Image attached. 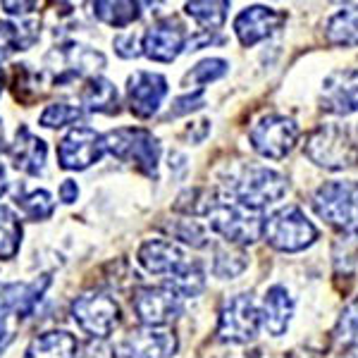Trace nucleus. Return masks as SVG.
<instances>
[{
  "label": "nucleus",
  "mask_w": 358,
  "mask_h": 358,
  "mask_svg": "<svg viewBox=\"0 0 358 358\" xmlns=\"http://www.w3.org/2000/svg\"><path fill=\"white\" fill-rule=\"evenodd\" d=\"M287 192H289L287 175L265 165H244L229 172V177L222 182V196L256 210H263L265 206L280 201Z\"/></svg>",
  "instance_id": "nucleus-1"
},
{
  "label": "nucleus",
  "mask_w": 358,
  "mask_h": 358,
  "mask_svg": "<svg viewBox=\"0 0 358 358\" xmlns=\"http://www.w3.org/2000/svg\"><path fill=\"white\" fill-rule=\"evenodd\" d=\"M50 285V275L34 282H10L0 287V354L15 342L22 322L36 313V306Z\"/></svg>",
  "instance_id": "nucleus-2"
},
{
  "label": "nucleus",
  "mask_w": 358,
  "mask_h": 358,
  "mask_svg": "<svg viewBox=\"0 0 358 358\" xmlns=\"http://www.w3.org/2000/svg\"><path fill=\"white\" fill-rule=\"evenodd\" d=\"M310 208L320 220L337 232L358 236V182L356 179H334L325 182L310 196Z\"/></svg>",
  "instance_id": "nucleus-3"
},
{
  "label": "nucleus",
  "mask_w": 358,
  "mask_h": 358,
  "mask_svg": "<svg viewBox=\"0 0 358 358\" xmlns=\"http://www.w3.org/2000/svg\"><path fill=\"white\" fill-rule=\"evenodd\" d=\"M206 217L210 232L222 236L227 244L251 246L263 236V224H265L263 210L241 206L222 194L217 196V201L213 203Z\"/></svg>",
  "instance_id": "nucleus-4"
},
{
  "label": "nucleus",
  "mask_w": 358,
  "mask_h": 358,
  "mask_svg": "<svg viewBox=\"0 0 358 358\" xmlns=\"http://www.w3.org/2000/svg\"><path fill=\"white\" fill-rule=\"evenodd\" d=\"M306 158L330 172L358 165V138L344 124H320L306 138Z\"/></svg>",
  "instance_id": "nucleus-5"
},
{
  "label": "nucleus",
  "mask_w": 358,
  "mask_h": 358,
  "mask_svg": "<svg viewBox=\"0 0 358 358\" xmlns=\"http://www.w3.org/2000/svg\"><path fill=\"white\" fill-rule=\"evenodd\" d=\"M103 151L115 155L120 163L136 165L146 177H158L160 163V141L148 129L141 127H120L103 134Z\"/></svg>",
  "instance_id": "nucleus-6"
},
{
  "label": "nucleus",
  "mask_w": 358,
  "mask_h": 358,
  "mask_svg": "<svg viewBox=\"0 0 358 358\" xmlns=\"http://www.w3.org/2000/svg\"><path fill=\"white\" fill-rule=\"evenodd\" d=\"M317 227L306 217V213L299 206L277 208L265 217L263 224V239L268 241L275 251L282 253H299L306 251L317 241Z\"/></svg>",
  "instance_id": "nucleus-7"
},
{
  "label": "nucleus",
  "mask_w": 358,
  "mask_h": 358,
  "mask_svg": "<svg viewBox=\"0 0 358 358\" xmlns=\"http://www.w3.org/2000/svg\"><path fill=\"white\" fill-rule=\"evenodd\" d=\"M72 317L91 339L106 342L122 322V310L110 292L91 289L72 301Z\"/></svg>",
  "instance_id": "nucleus-8"
},
{
  "label": "nucleus",
  "mask_w": 358,
  "mask_h": 358,
  "mask_svg": "<svg viewBox=\"0 0 358 358\" xmlns=\"http://www.w3.org/2000/svg\"><path fill=\"white\" fill-rule=\"evenodd\" d=\"M263 330L261 306L251 294L241 292L229 296L222 303L220 317H217V339L224 344H248Z\"/></svg>",
  "instance_id": "nucleus-9"
},
{
  "label": "nucleus",
  "mask_w": 358,
  "mask_h": 358,
  "mask_svg": "<svg viewBox=\"0 0 358 358\" xmlns=\"http://www.w3.org/2000/svg\"><path fill=\"white\" fill-rule=\"evenodd\" d=\"M301 129L287 115H265L248 131L251 148L268 160H285L299 143Z\"/></svg>",
  "instance_id": "nucleus-10"
},
{
  "label": "nucleus",
  "mask_w": 358,
  "mask_h": 358,
  "mask_svg": "<svg viewBox=\"0 0 358 358\" xmlns=\"http://www.w3.org/2000/svg\"><path fill=\"white\" fill-rule=\"evenodd\" d=\"M131 308L143 327H165L184 313L182 296L167 285L138 287L131 296Z\"/></svg>",
  "instance_id": "nucleus-11"
},
{
  "label": "nucleus",
  "mask_w": 358,
  "mask_h": 358,
  "mask_svg": "<svg viewBox=\"0 0 358 358\" xmlns=\"http://www.w3.org/2000/svg\"><path fill=\"white\" fill-rule=\"evenodd\" d=\"M103 153V134L86 124H77L57 143V165L69 172H82L98 163Z\"/></svg>",
  "instance_id": "nucleus-12"
},
{
  "label": "nucleus",
  "mask_w": 358,
  "mask_h": 358,
  "mask_svg": "<svg viewBox=\"0 0 358 358\" xmlns=\"http://www.w3.org/2000/svg\"><path fill=\"white\" fill-rule=\"evenodd\" d=\"M177 337L163 327H136L113 346L117 358H172L177 354Z\"/></svg>",
  "instance_id": "nucleus-13"
},
{
  "label": "nucleus",
  "mask_w": 358,
  "mask_h": 358,
  "mask_svg": "<svg viewBox=\"0 0 358 358\" xmlns=\"http://www.w3.org/2000/svg\"><path fill=\"white\" fill-rule=\"evenodd\" d=\"M322 113L349 117L358 113V69H334L325 77L317 96Z\"/></svg>",
  "instance_id": "nucleus-14"
},
{
  "label": "nucleus",
  "mask_w": 358,
  "mask_h": 358,
  "mask_svg": "<svg viewBox=\"0 0 358 358\" xmlns=\"http://www.w3.org/2000/svg\"><path fill=\"white\" fill-rule=\"evenodd\" d=\"M48 57L53 60L55 57V77L53 84H67L74 82V79L84 77V74L98 72V69L106 67V55L96 48H89V45L74 43V41H65L60 45H55L48 53Z\"/></svg>",
  "instance_id": "nucleus-15"
},
{
  "label": "nucleus",
  "mask_w": 358,
  "mask_h": 358,
  "mask_svg": "<svg viewBox=\"0 0 358 358\" xmlns=\"http://www.w3.org/2000/svg\"><path fill=\"white\" fill-rule=\"evenodd\" d=\"M167 79L158 72H146L138 69L127 82V106L134 117L148 120L160 110L163 101L167 98Z\"/></svg>",
  "instance_id": "nucleus-16"
},
{
  "label": "nucleus",
  "mask_w": 358,
  "mask_h": 358,
  "mask_svg": "<svg viewBox=\"0 0 358 358\" xmlns=\"http://www.w3.org/2000/svg\"><path fill=\"white\" fill-rule=\"evenodd\" d=\"M187 29L175 17L155 22L141 38V50L148 60L155 62H175L187 50Z\"/></svg>",
  "instance_id": "nucleus-17"
},
{
  "label": "nucleus",
  "mask_w": 358,
  "mask_h": 358,
  "mask_svg": "<svg viewBox=\"0 0 358 358\" xmlns=\"http://www.w3.org/2000/svg\"><path fill=\"white\" fill-rule=\"evenodd\" d=\"M287 22V15L268 5H248L234 17V34L244 48H253L256 43L275 36Z\"/></svg>",
  "instance_id": "nucleus-18"
},
{
  "label": "nucleus",
  "mask_w": 358,
  "mask_h": 358,
  "mask_svg": "<svg viewBox=\"0 0 358 358\" xmlns=\"http://www.w3.org/2000/svg\"><path fill=\"white\" fill-rule=\"evenodd\" d=\"M136 261L143 270L153 275H165L167 280L182 273L189 263V256L175 239H146L136 251Z\"/></svg>",
  "instance_id": "nucleus-19"
},
{
  "label": "nucleus",
  "mask_w": 358,
  "mask_h": 358,
  "mask_svg": "<svg viewBox=\"0 0 358 358\" xmlns=\"http://www.w3.org/2000/svg\"><path fill=\"white\" fill-rule=\"evenodd\" d=\"M8 153L13 158V165L24 175L38 177L45 170V155H48V146L43 138L31 134L27 124H20L15 131V141L8 146Z\"/></svg>",
  "instance_id": "nucleus-20"
},
{
  "label": "nucleus",
  "mask_w": 358,
  "mask_h": 358,
  "mask_svg": "<svg viewBox=\"0 0 358 358\" xmlns=\"http://www.w3.org/2000/svg\"><path fill=\"white\" fill-rule=\"evenodd\" d=\"M294 303L292 294L287 287L282 285H273L268 287L263 296V306H261V320H263V327L268 330L273 337H282L287 334L292 325V317H294Z\"/></svg>",
  "instance_id": "nucleus-21"
},
{
  "label": "nucleus",
  "mask_w": 358,
  "mask_h": 358,
  "mask_svg": "<svg viewBox=\"0 0 358 358\" xmlns=\"http://www.w3.org/2000/svg\"><path fill=\"white\" fill-rule=\"evenodd\" d=\"M79 103L84 113H103L115 115L120 110L117 86L106 77H89L79 91Z\"/></svg>",
  "instance_id": "nucleus-22"
},
{
  "label": "nucleus",
  "mask_w": 358,
  "mask_h": 358,
  "mask_svg": "<svg viewBox=\"0 0 358 358\" xmlns=\"http://www.w3.org/2000/svg\"><path fill=\"white\" fill-rule=\"evenodd\" d=\"M79 342L67 330H50L29 342L24 358H77Z\"/></svg>",
  "instance_id": "nucleus-23"
},
{
  "label": "nucleus",
  "mask_w": 358,
  "mask_h": 358,
  "mask_svg": "<svg viewBox=\"0 0 358 358\" xmlns=\"http://www.w3.org/2000/svg\"><path fill=\"white\" fill-rule=\"evenodd\" d=\"M325 38L339 48L358 45V5H344L325 22Z\"/></svg>",
  "instance_id": "nucleus-24"
},
{
  "label": "nucleus",
  "mask_w": 358,
  "mask_h": 358,
  "mask_svg": "<svg viewBox=\"0 0 358 358\" xmlns=\"http://www.w3.org/2000/svg\"><path fill=\"white\" fill-rule=\"evenodd\" d=\"M38 38V22H15L0 20V62L8 60L10 55L29 50Z\"/></svg>",
  "instance_id": "nucleus-25"
},
{
  "label": "nucleus",
  "mask_w": 358,
  "mask_h": 358,
  "mask_svg": "<svg viewBox=\"0 0 358 358\" xmlns=\"http://www.w3.org/2000/svg\"><path fill=\"white\" fill-rule=\"evenodd\" d=\"M248 268V256L244 251V246H234V244H220L215 246L213 253V275L217 280H234Z\"/></svg>",
  "instance_id": "nucleus-26"
},
{
  "label": "nucleus",
  "mask_w": 358,
  "mask_h": 358,
  "mask_svg": "<svg viewBox=\"0 0 358 358\" xmlns=\"http://www.w3.org/2000/svg\"><path fill=\"white\" fill-rule=\"evenodd\" d=\"M187 15L192 20L199 22L201 27H206V31H220L227 22L229 3L227 0H201V3H187L184 5Z\"/></svg>",
  "instance_id": "nucleus-27"
},
{
  "label": "nucleus",
  "mask_w": 358,
  "mask_h": 358,
  "mask_svg": "<svg viewBox=\"0 0 358 358\" xmlns=\"http://www.w3.org/2000/svg\"><path fill=\"white\" fill-rule=\"evenodd\" d=\"M141 8H143L141 3H122V0H117V3H106V0H101V3H94V15L103 24L124 29V27L134 24L138 17H141Z\"/></svg>",
  "instance_id": "nucleus-28"
},
{
  "label": "nucleus",
  "mask_w": 358,
  "mask_h": 358,
  "mask_svg": "<svg viewBox=\"0 0 358 358\" xmlns=\"http://www.w3.org/2000/svg\"><path fill=\"white\" fill-rule=\"evenodd\" d=\"M22 246V222L13 208L0 206V261H13Z\"/></svg>",
  "instance_id": "nucleus-29"
},
{
  "label": "nucleus",
  "mask_w": 358,
  "mask_h": 358,
  "mask_svg": "<svg viewBox=\"0 0 358 358\" xmlns=\"http://www.w3.org/2000/svg\"><path fill=\"white\" fill-rule=\"evenodd\" d=\"M167 287L182 299H194L206 289V268L201 261H192L182 273L167 280Z\"/></svg>",
  "instance_id": "nucleus-30"
},
{
  "label": "nucleus",
  "mask_w": 358,
  "mask_h": 358,
  "mask_svg": "<svg viewBox=\"0 0 358 358\" xmlns=\"http://www.w3.org/2000/svg\"><path fill=\"white\" fill-rule=\"evenodd\" d=\"M15 203L20 206V210L34 222L48 220V217L55 213L53 196L45 192V189H34V192H27V194H17Z\"/></svg>",
  "instance_id": "nucleus-31"
},
{
  "label": "nucleus",
  "mask_w": 358,
  "mask_h": 358,
  "mask_svg": "<svg viewBox=\"0 0 358 358\" xmlns=\"http://www.w3.org/2000/svg\"><path fill=\"white\" fill-rule=\"evenodd\" d=\"M334 344L339 349H358V296L344 306L339 320L334 325Z\"/></svg>",
  "instance_id": "nucleus-32"
},
{
  "label": "nucleus",
  "mask_w": 358,
  "mask_h": 358,
  "mask_svg": "<svg viewBox=\"0 0 358 358\" xmlns=\"http://www.w3.org/2000/svg\"><path fill=\"white\" fill-rule=\"evenodd\" d=\"M227 72H229L227 60H222V57H206V60H201L194 69H189L187 77H184V84H194V86H199V89H203V86L222 79Z\"/></svg>",
  "instance_id": "nucleus-33"
},
{
  "label": "nucleus",
  "mask_w": 358,
  "mask_h": 358,
  "mask_svg": "<svg viewBox=\"0 0 358 358\" xmlns=\"http://www.w3.org/2000/svg\"><path fill=\"white\" fill-rule=\"evenodd\" d=\"M84 110L79 106H69V103H50L48 108L41 113L38 117V124L45 127V129H60V127L82 122Z\"/></svg>",
  "instance_id": "nucleus-34"
},
{
  "label": "nucleus",
  "mask_w": 358,
  "mask_h": 358,
  "mask_svg": "<svg viewBox=\"0 0 358 358\" xmlns=\"http://www.w3.org/2000/svg\"><path fill=\"white\" fill-rule=\"evenodd\" d=\"M170 232H172V236H175L177 241H184L187 246H194V248H206L208 244H210L203 224H199L196 220H189V217L172 222Z\"/></svg>",
  "instance_id": "nucleus-35"
},
{
  "label": "nucleus",
  "mask_w": 358,
  "mask_h": 358,
  "mask_svg": "<svg viewBox=\"0 0 358 358\" xmlns=\"http://www.w3.org/2000/svg\"><path fill=\"white\" fill-rule=\"evenodd\" d=\"M206 106V94L203 89H196L192 94H184L172 101V108H170V115L167 117H182V115H189L194 110H201Z\"/></svg>",
  "instance_id": "nucleus-36"
},
{
  "label": "nucleus",
  "mask_w": 358,
  "mask_h": 358,
  "mask_svg": "<svg viewBox=\"0 0 358 358\" xmlns=\"http://www.w3.org/2000/svg\"><path fill=\"white\" fill-rule=\"evenodd\" d=\"M113 45H115V53H117L120 57H124V60H134V57L143 55L141 38H138V34H134V31H127V34L115 36Z\"/></svg>",
  "instance_id": "nucleus-37"
},
{
  "label": "nucleus",
  "mask_w": 358,
  "mask_h": 358,
  "mask_svg": "<svg viewBox=\"0 0 358 358\" xmlns=\"http://www.w3.org/2000/svg\"><path fill=\"white\" fill-rule=\"evenodd\" d=\"M77 358H117V356H115L113 346H108L101 339H91L82 351H77Z\"/></svg>",
  "instance_id": "nucleus-38"
},
{
  "label": "nucleus",
  "mask_w": 358,
  "mask_h": 358,
  "mask_svg": "<svg viewBox=\"0 0 358 358\" xmlns=\"http://www.w3.org/2000/svg\"><path fill=\"white\" fill-rule=\"evenodd\" d=\"M79 199V187L74 179H65V182L60 184V201L62 203H74V201Z\"/></svg>",
  "instance_id": "nucleus-39"
},
{
  "label": "nucleus",
  "mask_w": 358,
  "mask_h": 358,
  "mask_svg": "<svg viewBox=\"0 0 358 358\" xmlns=\"http://www.w3.org/2000/svg\"><path fill=\"white\" fill-rule=\"evenodd\" d=\"M3 8H5V13H10V15H27L31 8H36V3H10V0H5Z\"/></svg>",
  "instance_id": "nucleus-40"
},
{
  "label": "nucleus",
  "mask_w": 358,
  "mask_h": 358,
  "mask_svg": "<svg viewBox=\"0 0 358 358\" xmlns=\"http://www.w3.org/2000/svg\"><path fill=\"white\" fill-rule=\"evenodd\" d=\"M8 187H10V184H8V175H5V167L0 165V196L8 192Z\"/></svg>",
  "instance_id": "nucleus-41"
},
{
  "label": "nucleus",
  "mask_w": 358,
  "mask_h": 358,
  "mask_svg": "<svg viewBox=\"0 0 358 358\" xmlns=\"http://www.w3.org/2000/svg\"><path fill=\"white\" fill-rule=\"evenodd\" d=\"M0 153H8V141H5V131H3V120H0Z\"/></svg>",
  "instance_id": "nucleus-42"
},
{
  "label": "nucleus",
  "mask_w": 358,
  "mask_h": 358,
  "mask_svg": "<svg viewBox=\"0 0 358 358\" xmlns=\"http://www.w3.org/2000/svg\"><path fill=\"white\" fill-rule=\"evenodd\" d=\"M3 86H5V72L0 69V94H3Z\"/></svg>",
  "instance_id": "nucleus-43"
}]
</instances>
